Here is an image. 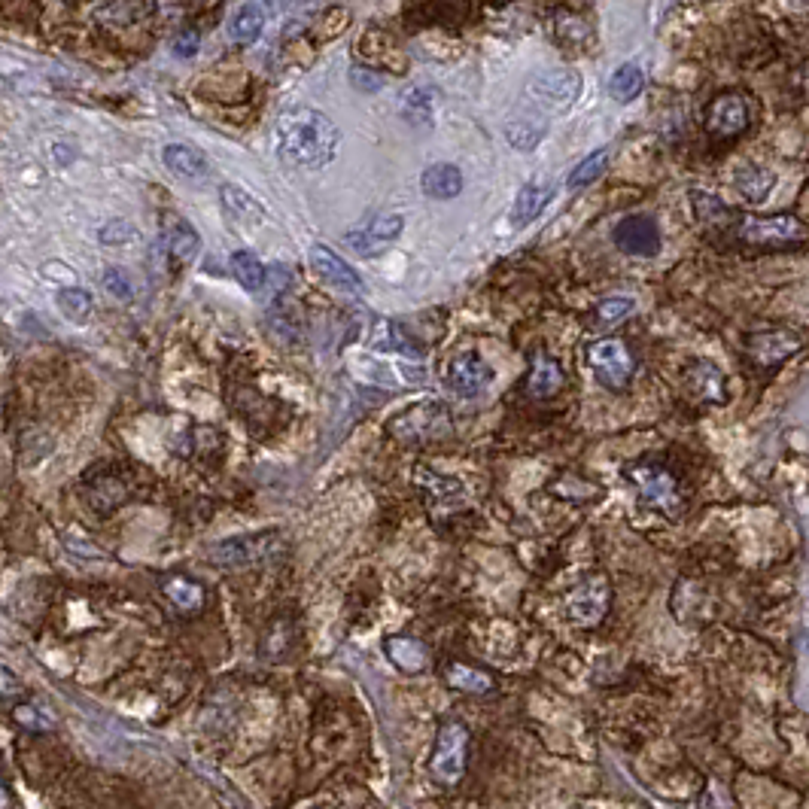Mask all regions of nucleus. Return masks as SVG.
<instances>
[{"label":"nucleus","mask_w":809,"mask_h":809,"mask_svg":"<svg viewBox=\"0 0 809 809\" xmlns=\"http://www.w3.org/2000/svg\"><path fill=\"white\" fill-rule=\"evenodd\" d=\"M688 198H691V207H694L697 223L706 226V229L724 232V229L733 223V219H737V216H733V210H730L718 195H709V192H703V189H691Z\"/></svg>","instance_id":"24"},{"label":"nucleus","mask_w":809,"mask_h":809,"mask_svg":"<svg viewBox=\"0 0 809 809\" xmlns=\"http://www.w3.org/2000/svg\"><path fill=\"white\" fill-rule=\"evenodd\" d=\"M432 89H423V86H411L405 95H402V116L411 122V125H432Z\"/></svg>","instance_id":"37"},{"label":"nucleus","mask_w":809,"mask_h":809,"mask_svg":"<svg viewBox=\"0 0 809 809\" xmlns=\"http://www.w3.org/2000/svg\"><path fill=\"white\" fill-rule=\"evenodd\" d=\"M554 37L566 52L587 49L597 40V28L591 16H581V10H560L554 16Z\"/></svg>","instance_id":"17"},{"label":"nucleus","mask_w":809,"mask_h":809,"mask_svg":"<svg viewBox=\"0 0 809 809\" xmlns=\"http://www.w3.org/2000/svg\"><path fill=\"white\" fill-rule=\"evenodd\" d=\"M633 299H627V296H615V299H603L600 305H597V323H603V326H615V323H624L630 314H633Z\"/></svg>","instance_id":"40"},{"label":"nucleus","mask_w":809,"mask_h":809,"mask_svg":"<svg viewBox=\"0 0 809 809\" xmlns=\"http://www.w3.org/2000/svg\"><path fill=\"white\" fill-rule=\"evenodd\" d=\"M55 305H58V311H61L64 320L83 326V323H89V317H92L95 299H92V292L83 289V286H61V289L55 292Z\"/></svg>","instance_id":"28"},{"label":"nucleus","mask_w":809,"mask_h":809,"mask_svg":"<svg viewBox=\"0 0 809 809\" xmlns=\"http://www.w3.org/2000/svg\"><path fill=\"white\" fill-rule=\"evenodd\" d=\"M153 10H156L153 4H101L95 7V19L113 28H125V25L140 22L143 16H150Z\"/></svg>","instance_id":"36"},{"label":"nucleus","mask_w":809,"mask_h":809,"mask_svg":"<svg viewBox=\"0 0 809 809\" xmlns=\"http://www.w3.org/2000/svg\"><path fill=\"white\" fill-rule=\"evenodd\" d=\"M232 274L238 277V283L247 289V292H259L268 280V271L265 265L259 262V256H253L250 250H238L232 256Z\"/></svg>","instance_id":"35"},{"label":"nucleus","mask_w":809,"mask_h":809,"mask_svg":"<svg viewBox=\"0 0 809 809\" xmlns=\"http://www.w3.org/2000/svg\"><path fill=\"white\" fill-rule=\"evenodd\" d=\"M563 387V372H560V365L545 356V353H536L533 356V372H530V381H527V393L533 399H551L557 396Z\"/></svg>","instance_id":"26"},{"label":"nucleus","mask_w":809,"mask_h":809,"mask_svg":"<svg viewBox=\"0 0 809 809\" xmlns=\"http://www.w3.org/2000/svg\"><path fill=\"white\" fill-rule=\"evenodd\" d=\"M98 241L104 247H131L140 241V232H137V226L128 223V219H110V223H104L98 229Z\"/></svg>","instance_id":"39"},{"label":"nucleus","mask_w":809,"mask_h":809,"mask_svg":"<svg viewBox=\"0 0 809 809\" xmlns=\"http://www.w3.org/2000/svg\"><path fill=\"white\" fill-rule=\"evenodd\" d=\"M615 244L630 256H654L660 250V229L651 216H627L615 226Z\"/></svg>","instance_id":"15"},{"label":"nucleus","mask_w":809,"mask_h":809,"mask_svg":"<svg viewBox=\"0 0 809 809\" xmlns=\"http://www.w3.org/2000/svg\"><path fill=\"white\" fill-rule=\"evenodd\" d=\"M402 229H405V219L402 216L384 213V216H375L372 223H365L362 229H353L347 235V244L359 256H378V253L390 250L399 241Z\"/></svg>","instance_id":"10"},{"label":"nucleus","mask_w":809,"mask_h":809,"mask_svg":"<svg viewBox=\"0 0 809 809\" xmlns=\"http://www.w3.org/2000/svg\"><path fill=\"white\" fill-rule=\"evenodd\" d=\"M609 603H612V584L603 572H594L569 591L566 618H569V624H575L581 630H591L606 618Z\"/></svg>","instance_id":"5"},{"label":"nucleus","mask_w":809,"mask_h":809,"mask_svg":"<svg viewBox=\"0 0 809 809\" xmlns=\"http://www.w3.org/2000/svg\"><path fill=\"white\" fill-rule=\"evenodd\" d=\"M688 390L703 402H718V405L727 402V378L709 359H700L688 369Z\"/></svg>","instance_id":"18"},{"label":"nucleus","mask_w":809,"mask_h":809,"mask_svg":"<svg viewBox=\"0 0 809 809\" xmlns=\"http://www.w3.org/2000/svg\"><path fill=\"white\" fill-rule=\"evenodd\" d=\"M527 95L548 110H566L581 95V77L575 70H548L542 77L530 80Z\"/></svg>","instance_id":"9"},{"label":"nucleus","mask_w":809,"mask_h":809,"mask_svg":"<svg viewBox=\"0 0 809 809\" xmlns=\"http://www.w3.org/2000/svg\"><path fill=\"white\" fill-rule=\"evenodd\" d=\"M420 189H423L429 198H438V201L457 198V195L463 192V174H460L457 165H432V168L423 171Z\"/></svg>","instance_id":"25"},{"label":"nucleus","mask_w":809,"mask_h":809,"mask_svg":"<svg viewBox=\"0 0 809 809\" xmlns=\"http://www.w3.org/2000/svg\"><path fill=\"white\" fill-rule=\"evenodd\" d=\"M445 682L448 688L454 691H463V694H490L493 691V676L478 670V667H469V664H460V660H454V664L445 667Z\"/></svg>","instance_id":"29"},{"label":"nucleus","mask_w":809,"mask_h":809,"mask_svg":"<svg viewBox=\"0 0 809 809\" xmlns=\"http://www.w3.org/2000/svg\"><path fill=\"white\" fill-rule=\"evenodd\" d=\"M219 198H223L229 216L238 219V223H244V226H262V219H265L262 204L250 192H244L241 186H223V189H219Z\"/></svg>","instance_id":"27"},{"label":"nucleus","mask_w":809,"mask_h":809,"mask_svg":"<svg viewBox=\"0 0 809 809\" xmlns=\"http://www.w3.org/2000/svg\"><path fill=\"white\" fill-rule=\"evenodd\" d=\"M749 128V104L740 95H721L706 107V131L715 140H730Z\"/></svg>","instance_id":"12"},{"label":"nucleus","mask_w":809,"mask_h":809,"mask_svg":"<svg viewBox=\"0 0 809 809\" xmlns=\"http://www.w3.org/2000/svg\"><path fill=\"white\" fill-rule=\"evenodd\" d=\"M606 168H609V150H597L594 156H587L584 162H578V168H572V171H569L566 183H569L572 189L587 186V183H594L597 177H603V174H606Z\"/></svg>","instance_id":"38"},{"label":"nucleus","mask_w":809,"mask_h":809,"mask_svg":"<svg viewBox=\"0 0 809 809\" xmlns=\"http://www.w3.org/2000/svg\"><path fill=\"white\" fill-rule=\"evenodd\" d=\"M737 238L743 244H752V247L785 250V247H797V244L806 241V226L800 223L797 216H785V213L746 216L740 223V229H737Z\"/></svg>","instance_id":"4"},{"label":"nucleus","mask_w":809,"mask_h":809,"mask_svg":"<svg viewBox=\"0 0 809 809\" xmlns=\"http://www.w3.org/2000/svg\"><path fill=\"white\" fill-rule=\"evenodd\" d=\"M104 286L113 292L116 299H122V302H131L134 299V283L128 280V274H122V268H110L104 274Z\"/></svg>","instance_id":"42"},{"label":"nucleus","mask_w":809,"mask_h":809,"mask_svg":"<svg viewBox=\"0 0 809 809\" xmlns=\"http://www.w3.org/2000/svg\"><path fill=\"white\" fill-rule=\"evenodd\" d=\"M372 347L375 350H384V353H399V356H408V359H420L423 356V347L399 323H393V320H378L375 323Z\"/></svg>","instance_id":"23"},{"label":"nucleus","mask_w":809,"mask_h":809,"mask_svg":"<svg viewBox=\"0 0 809 809\" xmlns=\"http://www.w3.org/2000/svg\"><path fill=\"white\" fill-rule=\"evenodd\" d=\"M262 28H265V10H262V4H241L235 10L232 22H229V34H232L235 43H253V40H259Z\"/></svg>","instance_id":"32"},{"label":"nucleus","mask_w":809,"mask_h":809,"mask_svg":"<svg viewBox=\"0 0 809 809\" xmlns=\"http://www.w3.org/2000/svg\"><path fill=\"white\" fill-rule=\"evenodd\" d=\"M384 651L390 657V664L396 670L408 673V676H417V673L429 670V664H432L429 648L420 639H414V636H390L384 642Z\"/></svg>","instance_id":"16"},{"label":"nucleus","mask_w":809,"mask_h":809,"mask_svg":"<svg viewBox=\"0 0 809 809\" xmlns=\"http://www.w3.org/2000/svg\"><path fill=\"white\" fill-rule=\"evenodd\" d=\"M198 43H201L198 31H183V34H177V37H174V55H180V58H192V55L198 52Z\"/></svg>","instance_id":"43"},{"label":"nucleus","mask_w":809,"mask_h":809,"mask_svg":"<svg viewBox=\"0 0 809 809\" xmlns=\"http://www.w3.org/2000/svg\"><path fill=\"white\" fill-rule=\"evenodd\" d=\"M445 381H448L451 393H457L460 399H472V396H481L490 387L493 369L481 359V353H463V356L451 359Z\"/></svg>","instance_id":"11"},{"label":"nucleus","mask_w":809,"mask_h":809,"mask_svg":"<svg viewBox=\"0 0 809 809\" xmlns=\"http://www.w3.org/2000/svg\"><path fill=\"white\" fill-rule=\"evenodd\" d=\"M548 131V122L539 119V116H524V119H511L505 125V137L508 143L514 146V150H521V153H530L539 146V140L545 137Z\"/></svg>","instance_id":"31"},{"label":"nucleus","mask_w":809,"mask_h":809,"mask_svg":"<svg viewBox=\"0 0 809 809\" xmlns=\"http://www.w3.org/2000/svg\"><path fill=\"white\" fill-rule=\"evenodd\" d=\"M773 183H776L773 171L758 168V165H749V168H743V171L737 174V189H740V195H743L749 204H761V201H767V195H770Z\"/></svg>","instance_id":"33"},{"label":"nucleus","mask_w":809,"mask_h":809,"mask_svg":"<svg viewBox=\"0 0 809 809\" xmlns=\"http://www.w3.org/2000/svg\"><path fill=\"white\" fill-rule=\"evenodd\" d=\"M10 788H7V782H4V773H0V809H10Z\"/></svg>","instance_id":"45"},{"label":"nucleus","mask_w":809,"mask_h":809,"mask_svg":"<svg viewBox=\"0 0 809 809\" xmlns=\"http://www.w3.org/2000/svg\"><path fill=\"white\" fill-rule=\"evenodd\" d=\"M162 591L165 597L171 600V606L183 615H195L204 609L207 603V594H204V587L195 581V578H186V575H171L162 581Z\"/></svg>","instance_id":"22"},{"label":"nucleus","mask_w":809,"mask_h":809,"mask_svg":"<svg viewBox=\"0 0 809 809\" xmlns=\"http://www.w3.org/2000/svg\"><path fill=\"white\" fill-rule=\"evenodd\" d=\"M162 162L180 180H204L207 171H210L204 153L195 150V146H189V143H168L162 150Z\"/></svg>","instance_id":"20"},{"label":"nucleus","mask_w":809,"mask_h":809,"mask_svg":"<svg viewBox=\"0 0 809 809\" xmlns=\"http://www.w3.org/2000/svg\"><path fill=\"white\" fill-rule=\"evenodd\" d=\"M274 146L283 165L317 171L338 156L341 134L326 113L314 107H292L277 119Z\"/></svg>","instance_id":"1"},{"label":"nucleus","mask_w":809,"mask_h":809,"mask_svg":"<svg viewBox=\"0 0 809 809\" xmlns=\"http://www.w3.org/2000/svg\"><path fill=\"white\" fill-rule=\"evenodd\" d=\"M22 697H25L22 679L7 664H0V700H4V703H19Z\"/></svg>","instance_id":"41"},{"label":"nucleus","mask_w":809,"mask_h":809,"mask_svg":"<svg viewBox=\"0 0 809 809\" xmlns=\"http://www.w3.org/2000/svg\"><path fill=\"white\" fill-rule=\"evenodd\" d=\"M642 86H645V73H642V67H636V64H621V67L612 73V80H609V95H612V101L627 104V101H633V98L642 92Z\"/></svg>","instance_id":"34"},{"label":"nucleus","mask_w":809,"mask_h":809,"mask_svg":"<svg viewBox=\"0 0 809 809\" xmlns=\"http://www.w3.org/2000/svg\"><path fill=\"white\" fill-rule=\"evenodd\" d=\"M390 435L402 438V441H432V438H445L451 435L454 423L451 414L441 402H426V405H414L405 414L390 420Z\"/></svg>","instance_id":"6"},{"label":"nucleus","mask_w":809,"mask_h":809,"mask_svg":"<svg viewBox=\"0 0 809 809\" xmlns=\"http://www.w3.org/2000/svg\"><path fill=\"white\" fill-rule=\"evenodd\" d=\"M627 481L636 487L639 499L651 508H657L660 514H670V518H679L685 511V493L679 487V478L648 460H636L624 469Z\"/></svg>","instance_id":"2"},{"label":"nucleus","mask_w":809,"mask_h":809,"mask_svg":"<svg viewBox=\"0 0 809 809\" xmlns=\"http://www.w3.org/2000/svg\"><path fill=\"white\" fill-rule=\"evenodd\" d=\"M165 250H168V256H171V262L174 265H189L195 256H198V250H201V238H198V232L186 223V219H171V223L165 226Z\"/></svg>","instance_id":"21"},{"label":"nucleus","mask_w":809,"mask_h":809,"mask_svg":"<svg viewBox=\"0 0 809 809\" xmlns=\"http://www.w3.org/2000/svg\"><path fill=\"white\" fill-rule=\"evenodd\" d=\"M469 752V730L463 721H441L438 737H435V749L429 758V770L438 782L454 785L466 776V755Z\"/></svg>","instance_id":"3"},{"label":"nucleus","mask_w":809,"mask_h":809,"mask_svg":"<svg viewBox=\"0 0 809 809\" xmlns=\"http://www.w3.org/2000/svg\"><path fill=\"white\" fill-rule=\"evenodd\" d=\"M13 721L25 730L34 733V737H43V733L55 730V715L49 712V706L37 703V700H19L13 703Z\"/></svg>","instance_id":"30"},{"label":"nucleus","mask_w":809,"mask_h":809,"mask_svg":"<svg viewBox=\"0 0 809 809\" xmlns=\"http://www.w3.org/2000/svg\"><path fill=\"white\" fill-rule=\"evenodd\" d=\"M803 347V338L788 329L755 332L746 338V356L752 365H779L782 359L794 356Z\"/></svg>","instance_id":"14"},{"label":"nucleus","mask_w":809,"mask_h":809,"mask_svg":"<svg viewBox=\"0 0 809 809\" xmlns=\"http://www.w3.org/2000/svg\"><path fill=\"white\" fill-rule=\"evenodd\" d=\"M554 195V183L551 180H530L518 198H514V207H511V226H530L533 219L545 210V204L551 201Z\"/></svg>","instance_id":"19"},{"label":"nucleus","mask_w":809,"mask_h":809,"mask_svg":"<svg viewBox=\"0 0 809 809\" xmlns=\"http://www.w3.org/2000/svg\"><path fill=\"white\" fill-rule=\"evenodd\" d=\"M311 268L317 271V277H320L323 283H329L335 292H341V296L356 299L359 292H362L359 274H356V271H353L335 250H329L326 244L311 247Z\"/></svg>","instance_id":"13"},{"label":"nucleus","mask_w":809,"mask_h":809,"mask_svg":"<svg viewBox=\"0 0 809 809\" xmlns=\"http://www.w3.org/2000/svg\"><path fill=\"white\" fill-rule=\"evenodd\" d=\"M277 539L274 533H256V536H235L226 539L210 548V560L216 566H250V563H262L268 557H274L277 551Z\"/></svg>","instance_id":"8"},{"label":"nucleus","mask_w":809,"mask_h":809,"mask_svg":"<svg viewBox=\"0 0 809 809\" xmlns=\"http://www.w3.org/2000/svg\"><path fill=\"white\" fill-rule=\"evenodd\" d=\"M350 77H353V83L365 92V89H381L384 86V77H378L375 70H365V67H353L350 70Z\"/></svg>","instance_id":"44"},{"label":"nucleus","mask_w":809,"mask_h":809,"mask_svg":"<svg viewBox=\"0 0 809 809\" xmlns=\"http://www.w3.org/2000/svg\"><path fill=\"white\" fill-rule=\"evenodd\" d=\"M587 362H591L597 381L606 390H624L636 372V359H633L630 347L618 338H603V341L591 344V350H587Z\"/></svg>","instance_id":"7"}]
</instances>
